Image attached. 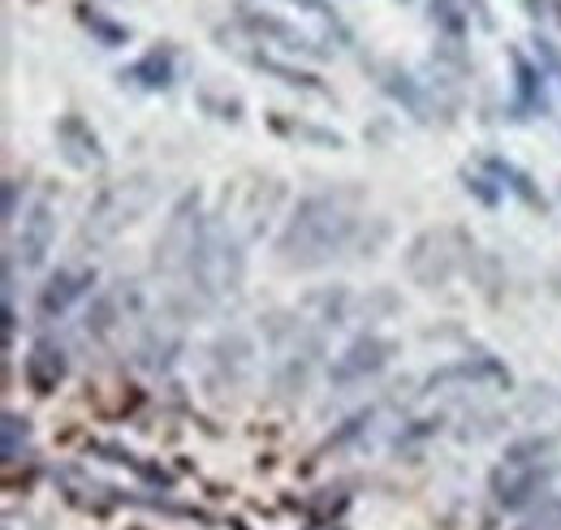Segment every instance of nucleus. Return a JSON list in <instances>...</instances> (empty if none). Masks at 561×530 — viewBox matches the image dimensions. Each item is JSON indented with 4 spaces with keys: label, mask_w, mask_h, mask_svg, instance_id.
<instances>
[{
    "label": "nucleus",
    "mask_w": 561,
    "mask_h": 530,
    "mask_svg": "<svg viewBox=\"0 0 561 530\" xmlns=\"http://www.w3.org/2000/svg\"><path fill=\"white\" fill-rule=\"evenodd\" d=\"M363 242L358 195L351 191H316L289 211L277 238V264L289 272H311L342 260Z\"/></svg>",
    "instance_id": "1"
},
{
    "label": "nucleus",
    "mask_w": 561,
    "mask_h": 530,
    "mask_svg": "<svg viewBox=\"0 0 561 530\" xmlns=\"http://www.w3.org/2000/svg\"><path fill=\"white\" fill-rule=\"evenodd\" d=\"M182 276L191 280V293L216 307L225 302L229 293H238V280H242V255H238V242L216 224V220H199V233L191 242V255L182 264Z\"/></svg>",
    "instance_id": "2"
},
{
    "label": "nucleus",
    "mask_w": 561,
    "mask_h": 530,
    "mask_svg": "<svg viewBox=\"0 0 561 530\" xmlns=\"http://www.w3.org/2000/svg\"><path fill=\"white\" fill-rule=\"evenodd\" d=\"M549 470H553V440H549V436L514 440L489 479L492 500H496L501 509H523L527 500H536V492L545 487Z\"/></svg>",
    "instance_id": "3"
},
{
    "label": "nucleus",
    "mask_w": 561,
    "mask_h": 530,
    "mask_svg": "<svg viewBox=\"0 0 561 530\" xmlns=\"http://www.w3.org/2000/svg\"><path fill=\"white\" fill-rule=\"evenodd\" d=\"M151 203H156V177H147V173L108 186L100 199L91 203L87 224H82V238H87V242H108V238H117L126 224L139 220Z\"/></svg>",
    "instance_id": "4"
},
{
    "label": "nucleus",
    "mask_w": 561,
    "mask_h": 530,
    "mask_svg": "<svg viewBox=\"0 0 561 530\" xmlns=\"http://www.w3.org/2000/svg\"><path fill=\"white\" fill-rule=\"evenodd\" d=\"M467 233L462 229H427L411 242L407 251V272L420 280L423 289H436L445 285L458 267H462V255H467Z\"/></svg>",
    "instance_id": "5"
},
{
    "label": "nucleus",
    "mask_w": 561,
    "mask_h": 530,
    "mask_svg": "<svg viewBox=\"0 0 561 530\" xmlns=\"http://www.w3.org/2000/svg\"><path fill=\"white\" fill-rule=\"evenodd\" d=\"M393 341L389 336H380V332H367V336H358L351 341L337 358H333V367H329V380L337 384V389H354V384H363V380H371V376H380L385 367H389V358H393Z\"/></svg>",
    "instance_id": "6"
},
{
    "label": "nucleus",
    "mask_w": 561,
    "mask_h": 530,
    "mask_svg": "<svg viewBox=\"0 0 561 530\" xmlns=\"http://www.w3.org/2000/svg\"><path fill=\"white\" fill-rule=\"evenodd\" d=\"M53 242H57V216H53V203H35V207L26 211V220H22L18 238H13V246H9V260L22 267H39L44 260H48Z\"/></svg>",
    "instance_id": "7"
},
{
    "label": "nucleus",
    "mask_w": 561,
    "mask_h": 530,
    "mask_svg": "<svg viewBox=\"0 0 561 530\" xmlns=\"http://www.w3.org/2000/svg\"><path fill=\"white\" fill-rule=\"evenodd\" d=\"M510 66H514V113L518 122L549 113V91H545V69L536 66L527 53L510 48Z\"/></svg>",
    "instance_id": "8"
},
{
    "label": "nucleus",
    "mask_w": 561,
    "mask_h": 530,
    "mask_svg": "<svg viewBox=\"0 0 561 530\" xmlns=\"http://www.w3.org/2000/svg\"><path fill=\"white\" fill-rule=\"evenodd\" d=\"M53 134H57V147H61L66 164H73V169H95V164H104V142H100V134L91 130L78 113H66Z\"/></svg>",
    "instance_id": "9"
},
{
    "label": "nucleus",
    "mask_w": 561,
    "mask_h": 530,
    "mask_svg": "<svg viewBox=\"0 0 561 530\" xmlns=\"http://www.w3.org/2000/svg\"><path fill=\"white\" fill-rule=\"evenodd\" d=\"M91 285H95V272H87V267H61V272H53L48 285L39 289V315L44 320L66 315Z\"/></svg>",
    "instance_id": "10"
},
{
    "label": "nucleus",
    "mask_w": 561,
    "mask_h": 530,
    "mask_svg": "<svg viewBox=\"0 0 561 530\" xmlns=\"http://www.w3.org/2000/svg\"><path fill=\"white\" fill-rule=\"evenodd\" d=\"M242 26L251 31V35H260V39H268V44H277L280 53H302V57H324V48L311 39V35H302V31H294L289 22H280V18H268V13H247L242 18Z\"/></svg>",
    "instance_id": "11"
},
{
    "label": "nucleus",
    "mask_w": 561,
    "mask_h": 530,
    "mask_svg": "<svg viewBox=\"0 0 561 530\" xmlns=\"http://www.w3.org/2000/svg\"><path fill=\"white\" fill-rule=\"evenodd\" d=\"M173 73H178V61H173V48H151V53H142L135 66H126L117 78L122 82H130V87H139V91H169L173 87Z\"/></svg>",
    "instance_id": "12"
},
{
    "label": "nucleus",
    "mask_w": 561,
    "mask_h": 530,
    "mask_svg": "<svg viewBox=\"0 0 561 530\" xmlns=\"http://www.w3.org/2000/svg\"><path fill=\"white\" fill-rule=\"evenodd\" d=\"M66 380V354L57 349V341H35L31 354H26V384L35 393H53L57 384Z\"/></svg>",
    "instance_id": "13"
},
{
    "label": "nucleus",
    "mask_w": 561,
    "mask_h": 530,
    "mask_svg": "<svg viewBox=\"0 0 561 530\" xmlns=\"http://www.w3.org/2000/svg\"><path fill=\"white\" fill-rule=\"evenodd\" d=\"M380 87L398 100V104H407L420 122H432V100L423 95V82H415L407 69H398V66H380Z\"/></svg>",
    "instance_id": "14"
},
{
    "label": "nucleus",
    "mask_w": 561,
    "mask_h": 530,
    "mask_svg": "<svg viewBox=\"0 0 561 530\" xmlns=\"http://www.w3.org/2000/svg\"><path fill=\"white\" fill-rule=\"evenodd\" d=\"M78 22H82V31L100 44V48H122L126 39H130V26H122V22H113L104 9H95V4H78Z\"/></svg>",
    "instance_id": "15"
},
{
    "label": "nucleus",
    "mask_w": 561,
    "mask_h": 530,
    "mask_svg": "<svg viewBox=\"0 0 561 530\" xmlns=\"http://www.w3.org/2000/svg\"><path fill=\"white\" fill-rule=\"evenodd\" d=\"M484 169H489V173H496V177H501V182H505V186H510V191H514L518 199H527L531 207H545L540 191L531 186V177H527L523 169H514L510 160H496V155H489V160H484Z\"/></svg>",
    "instance_id": "16"
},
{
    "label": "nucleus",
    "mask_w": 561,
    "mask_h": 530,
    "mask_svg": "<svg viewBox=\"0 0 561 530\" xmlns=\"http://www.w3.org/2000/svg\"><path fill=\"white\" fill-rule=\"evenodd\" d=\"M273 130L285 134V138H302V142H316V147H346V138L333 130H320V126H307V122H289L273 113Z\"/></svg>",
    "instance_id": "17"
},
{
    "label": "nucleus",
    "mask_w": 561,
    "mask_h": 530,
    "mask_svg": "<svg viewBox=\"0 0 561 530\" xmlns=\"http://www.w3.org/2000/svg\"><path fill=\"white\" fill-rule=\"evenodd\" d=\"M427 13H432V22H436L445 35H454V39L467 35V13H462L458 0H427Z\"/></svg>",
    "instance_id": "18"
},
{
    "label": "nucleus",
    "mask_w": 561,
    "mask_h": 530,
    "mask_svg": "<svg viewBox=\"0 0 561 530\" xmlns=\"http://www.w3.org/2000/svg\"><path fill=\"white\" fill-rule=\"evenodd\" d=\"M251 66H260V69H264V73H277V78H285L289 87H307V91H324L316 73H307V69H298V66H285V61H277V57H251Z\"/></svg>",
    "instance_id": "19"
},
{
    "label": "nucleus",
    "mask_w": 561,
    "mask_h": 530,
    "mask_svg": "<svg viewBox=\"0 0 561 530\" xmlns=\"http://www.w3.org/2000/svg\"><path fill=\"white\" fill-rule=\"evenodd\" d=\"M531 48H536V66L545 69V73H553V78L561 82V48L558 44H553V39H545V35L536 31V35H531Z\"/></svg>",
    "instance_id": "20"
},
{
    "label": "nucleus",
    "mask_w": 561,
    "mask_h": 530,
    "mask_svg": "<svg viewBox=\"0 0 561 530\" xmlns=\"http://www.w3.org/2000/svg\"><path fill=\"white\" fill-rule=\"evenodd\" d=\"M18 436L26 440V418H18V414H4V458H9V462L18 458Z\"/></svg>",
    "instance_id": "21"
},
{
    "label": "nucleus",
    "mask_w": 561,
    "mask_h": 530,
    "mask_svg": "<svg viewBox=\"0 0 561 530\" xmlns=\"http://www.w3.org/2000/svg\"><path fill=\"white\" fill-rule=\"evenodd\" d=\"M523 530H561V500L545 505V509H540V518H531Z\"/></svg>",
    "instance_id": "22"
},
{
    "label": "nucleus",
    "mask_w": 561,
    "mask_h": 530,
    "mask_svg": "<svg viewBox=\"0 0 561 530\" xmlns=\"http://www.w3.org/2000/svg\"><path fill=\"white\" fill-rule=\"evenodd\" d=\"M462 182H467V191H476V195H480V199L489 203V207H492L496 199H501L496 191H489V182H484V177H471V173H462Z\"/></svg>",
    "instance_id": "23"
},
{
    "label": "nucleus",
    "mask_w": 561,
    "mask_h": 530,
    "mask_svg": "<svg viewBox=\"0 0 561 530\" xmlns=\"http://www.w3.org/2000/svg\"><path fill=\"white\" fill-rule=\"evenodd\" d=\"M294 4H302V9H311V13H320L324 22H333V26H337V9H333L329 0H294Z\"/></svg>",
    "instance_id": "24"
},
{
    "label": "nucleus",
    "mask_w": 561,
    "mask_h": 530,
    "mask_svg": "<svg viewBox=\"0 0 561 530\" xmlns=\"http://www.w3.org/2000/svg\"><path fill=\"white\" fill-rule=\"evenodd\" d=\"M4 220H18V182H4Z\"/></svg>",
    "instance_id": "25"
}]
</instances>
